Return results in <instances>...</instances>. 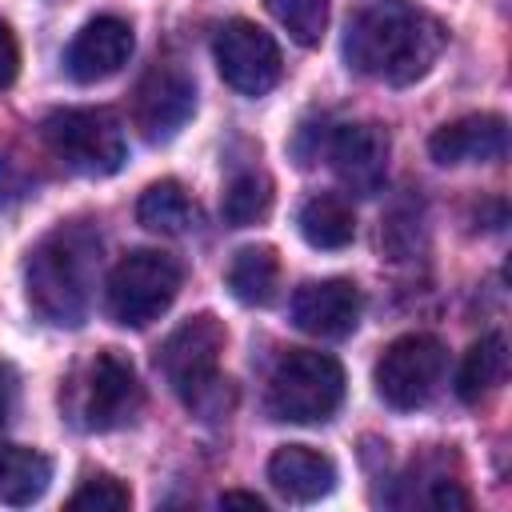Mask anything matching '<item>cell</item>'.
<instances>
[{
  "mask_svg": "<svg viewBox=\"0 0 512 512\" xmlns=\"http://www.w3.org/2000/svg\"><path fill=\"white\" fill-rule=\"evenodd\" d=\"M444 52V24L412 0H376L348 20L344 60L384 84L420 80Z\"/></svg>",
  "mask_w": 512,
  "mask_h": 512,
  "instance_id": "6da1fadb",
  "label": "cell"
},
{
  "mask_svg": "<svg viewBox=\"0 0 512 512\" xmlns=\"http://www.w3.org/2000/svg\"><path fill=\"white\" fill-rule=\"evenodd\" d=\"M96 268H100V236L92 224L72 220L48 232L24 264V288L32 312L48 324L76 328L88 312Z\"/></svg>",
  "mask_w": 512,
  "mask_h": 512,
  "instance_id": "7a4b0ae2",
  "label": "cell"
},
{
  "mask_svg": "<svg viewBox=\"0 0 512 512\" xmlns=\"http://www.w3.org/2000/svg\"><path fill=\"white\" fill-rule=\"evenodd\" d=\"M224 344H228V328L212 312H200V316H188L156 352V368L164 372L172 392L200 416H220V400L228 384L220 380Z\"/></svg>",
  "mask_w": 512,
  "mask_h": 512,
  "instance_id": "3957f363",
  "label": "cell"
},
{
  "mask_svg": "<svg viewBox=\"0 0 512 512\" xmlns=\"http://www.w3.org/2000/svg\"><path fill=\"white\" fill-rule=\"evenodd\" d=\"M344 400V368L328 352L292 348L268 380V412L288 424H324Z\"/></svg>",
  "mask_w": 512,
  "mask_h": 512,
  "instance_id": "277c9868",
  "label": "cell"
},
{
  "mask_svg": "<svg viewBox=\"0 0 512 512\" xmlns=\"http://www.w3.org/2000/svg\"><path fill=\"white\" fill-rule=\"evenodd\" d=\"M184 268L176 256L160 252V248H136L128 252L112 276H108V312L116 324L124 328H148L152 320H160L176 292H180Z\"/></svg>",
  "mask_w": 512,
  "mask_h": 512,
  "instance_id": "5b68a950",
  "label": "cell"
},
{
  "mask_svg": "<svg viewBox=\"0 0 512 512\" xmlns=\"http://www.w3.org/2000/svg\"><path fill=\"white\" fill-rule=\"evenodd\" d=\"M44 140L80 176H112L124 164V128L108 108H60L44 120Z\"/></svg>",
  "mask_w": 512,
  "mask_h": 512,
  "instance_id": "8992f818",
  "label": "cell"
},
{
  "mask_svg": "<svg viewBox=\"0 0 512 512\" xmlns=\"http://www.w3.org/2000/svg\"><path fill=\"white\" fill-rule=\"evenodd\" d=\"M444 368H448L444 340L432 332H408V336H396L380 352L372 380L384 404H392L396 412H412L436 396Z\"/></svg>",
  "mask_w": 512,
  "mask_h": 512,
  "instance_id": "52a82bcc",
  "label": "cell"
},
{
  "mask_svg": "<svg viewBox=\"0 0 512 512\" xmlns=\"http://www.w3.org/2000/svg\"><path fill=\"white\" fill-rule=\"evenodd\" d=\"M212 52H216V68H220L224 84H232L244 96H264L280 84V72H284L280 48L252 20H228L216 32Z\"/></svg>",
  "mask_w": 512,
  "mask_h": 512,
  "instance_id": "ba28073f",
  "label": "cell"
},
{
  "mask_svg": "<svg viewBox=\"0 0 512 512\" xmlns=\"http://www.w3.org/2000/svg\"><path fill=\"white\" fill-rule=\"evenodd\" d=\"M196 112V84L180 64H156L144 72L132 96V120L148 144H168Z\"/></svg>",
  "mask_w": 512,
  "mask_h": 512,
  "instance_id": "9c48e42d",
  "label": "cell"
},
{
  "mask_svg": "<svg viewBox=\"0 0 512 512\" xmlns=\"http://www.w3.org/2000/svg\"><path fill=\"white\" fill-rule=\"evenodd\" d=\"M324 156L348 192L372 196V192H380L384 172H388V132L380 124H364V120L336 124L324 136Z\"/></svg>",
  "mask_w": 512,
  "mask_h": 512,
  "instance_id": "30bf717a",
  "label": "cell"
},
{
  "mask_svg": "<svg viewBox=\"0 0 512 512\" xmlns=\"http://www.w3.org/2000/svg\"><path fill=\"white\" fill-rule=\"evenodd\" d=\"M140 404H144V392L132 360H124L116 348L96 352L84 384V424L96 432L120 428L140 412Z\"/></svg>",
  "mask_w": 512,
  "mask_h": 512,
  "instance_id": "8fae6325",
  "label": "cell"
},
{
  "mask_svg": "<svg viewBox=\"0 0 512 512\" xmlns=\"http://www.w3.org/2000/svg\"><path fill=\"white\" fill-rule=\"evenodd\" d=\"M292 324L320 340H344L360 324V288L344 276L300 284L292 292Z\"/></svg>",
  "mask_w": 512,
  "mask_h": 512,
  "instance_id": "7c38bea8",
  "label": "cell"
},
{
  "mask_svg": "<svg viewBox=\"0 0 512 512\" xmlns=\"http://www.w3.org/2000/svg\"><path fill=\"white\" fill-rule=\"evenodd\" d=\"M132 56V24L120 16H96L88 20L64 56V68L76 84H100L116 76Z\"/></svg>",
  "mask_w": 512,
  "mask_h": 512,
  "instance_id": "4fadbf2b",
  "label": "cell"
},
{
  "mask_svg": "<svg viewBox=\"0 0 512 512\" xmlns=\"http://www.w3.org/2000/svg\"><path fill=\"white\" fill-rule=\"evenodd\" d=\"M428 152L436 164H488L508 152V124L496 112L460 116L428 136Z\"/></svg>",
  "mask_w": 512,
  "mask_h": 512,
  "instance_id": "5bb4252c",
  "label": "cell"
},
{
  "mask_svg": "<svg viewBox=\"0 0 512 512\" xmlns=\"http://www.w3.org/2000/svg\"><path fill=\"white\" fill-rule=\"evenodd\" d=\"M268 480L280 496L296 504H312L336 488V464L332 456L308 448V444H284L268 460Z\"/></svg>",
  "mask_w": 512,
  "mask_h": 512,
  "instance_id": "9a60e30c",
  "label": "cell"
},
{
  "mask_svg": "<svg viewBox=\"0 0 512 512\" xmlns=\"http://www.w3.org/2000/svg\"><path fill=\"white\" fill-rule=\"evenodd\" d=\"M52 484V460L24 444H0V504H36Z\"/></svg>",
  "mask_w": 512,
  "mask_h": 512,
  "instance_id": "2e32d148",
  "label": "cell"
},
{
  "mask_svg": "<svg viewBox=\"0 0 512 512\" xmlns=\"http://www.w3.org/2000/svg\"><path fill=\"white\" fill-rule=\"evenodd\" d=\"M296 228L300 236L312 244V248H324V252H336V248H348L352 236H356V216L348 208V200L332 196V192H320V196H308L300 216H296Z\"/></svg>",
  "mask_w": 512,
  "mask_h": 512,
  "instance_id": "e0dca14e",
  "label": "cell"
},
{
  "mask_svg": "<svg viewBox=\"0 0 512 512\" xmlns=\"http://www.w3.org/2000/svg\"><path fill=\"white\" fill-rule=\"evenodd\" d=\"M508 376V344L500 332H488L464 352V364L456 372V396L464 404H480L488 392H496Z\"/></svg>",
  "mask_w": 512,
  "mask_h": 512,
  "instance_id": "ac0fdd59",
  "label": "cell"
},
{
  "mask_svg": "<svg viewBox=\"0 0 512 512\" xmlns=\"http://www.w3.org/2000/svg\"><path fill=\"white\" fill-rule=\"evenodd\" d=\"M276 284H280V260L268 244H252V248H240L228 264V292L248 304V308H264L272 304L276 296Z\"/></svg>",
  "mask_w": 512,
  "mask_h": 512,
  "instance_id": "d6986e66",
  "label": "cell"
},
{
  "mask_svg": "<svg viewBox=\"0 0 512 512\" xmlns=\"http://www.w3.org/2000/svg\"><path fill=\"white\" fill-rule=\"evenodd\" d=\"M136 216L148 232H160V236H184V232L196 228V204H192V196L184 192L180 180L148 184L140 204H136Z\"/></svg>",
  "mask_w": 512,
  "mask_h": 512,
  "instance_id": "ffe728a7",
  "label": "cell"
},
{
  "mask_svg": "<svg viewBox=\"0 0 512 512\" xmlns=\"http://www.w3.org/2000/svg\"><path fill=\"white\" fill-rule=\"evenodd\" d=\"M220 212L232 228H252L272 212V180L264 172H240L228 180Z\"/></svg>",
  "mask_w": 512,
  "mask_h": 512,
  "instance_id": "44dd1931",
  "label": "cell"
},
{
  "mask_svg": "<svg viewBox=\"0 0 512 512\" xmlns=\"http://www.w3.org/2000/svg\"><path fill=\"white\" fill-rule=\"evenodd\" d=\"M268 12L276 16V24L304 48L324 40L328 28V0H268Z\"/></svg>",
  "mask_w": 512,
  "mask_h": 512,
  "instance_id": "7402d4cb",
  "label": "cell"
},
{
  "mask_svg": "<svg viewBox=\"0 0 512 512\" xmlns=\"http://www.w3.org/2000/svg\"><path fill=\"white\" fill-rule=\"evenodd\" d=\"M128 504H132V492H128L116 476H108V472L88 476V480L68 496V508H72V512H124Z\"/></svg>",
  "mask_w": 512,
  "mask_h": 512,
  "instance_id": "603a6c76",
  "label": "cell"
},
{
  "mask_svg": "<svg viewBox=\"0 0 512 512\" xmlns=\"http://www.w3.org/2000/svg\"><path fill=\"white\" fill-rule=\"evenodd\" d=\"M16 76H20V40H16L12 24L0 20V88L16 84Z\"/></svg>",
  "mask_w": 512,
  "mask_h": 512,
  "instance_id": "cb8c5ba5",
  "label": "cell"
},
{
  "mask_svg": "<svg viewBox=\"0 0 512 512\" xmlns=\"http://www.w3.org/2000/svg\"><path fill=\"white\" fill-rule=\"evenodd\" d=\"M432 504H436V508H468L472 500H468V492H460L452 480H440L436 492H432Z\"/></svg>",
  "mask_w": 512,
  "mask_h": 512,
  "instance_id": "d4e9b609",
  "label": "cell"
},
{
  "mask_svg": "<svg viewBox=\"0 0 512 512\" xmlns=\"http://www.w3.org/2000/svg\"><path fill=\"white\" fill-rule=\"evenodd\" d=\"M12 400H16V380H12V368L0 364V424H4L8 412H12Z\"/></svg>",
  "mask_w": 512,
  "mask_h": 512,
  "instance_id": "484cf974",
  "label": "cell"
},
{
  "mask_svg": "<svg viewBox=\"0 0 512 512\" xmlns=\"http://www.w3.org/2000/svg\"><path fill=\"white\" fill-rule=\"evenodd\" d=\"M220 504H224V508L240 504V508H256V512H264V500H260V496H252V492H224V496H220Z\"/></svg>",
  "mask_w": 512,
  "mask_h": 512,
  "instance_id": "4316f807",
  "label": "cell"
}]
</instances>
